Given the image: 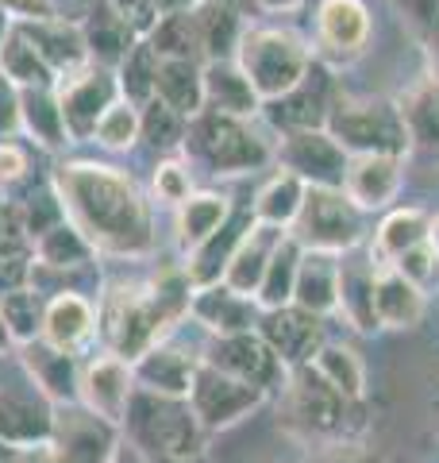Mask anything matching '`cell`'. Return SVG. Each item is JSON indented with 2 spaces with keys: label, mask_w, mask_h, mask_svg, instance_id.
<instances>
[{
  "label": "cell",
  "mask_w": 439,
  "mask_h": 463,
  "mask_svg": "<svg viewBox=\"0 0 439 463\" xmlns=\"http://www.w3.org/2000/svg\"><path fill=\"white\" fill-rule=\"evenodd\" d=\"M54 194L66 221L93 251L146 255L154 248L151 205L131 174L108 163H66L54 174Z\"/></svg>",
  "instance_id": "obj_1"
},
{
  "label": "cell",
  "mask_w": 439,
  "mask_h": 463,
  "mask_svg": "<svg viewBox=\"0 0 439 463\" xmlns=\"http://www.w3.org/2000/svg\"><path fill=\"white\" fill-rule=\"evenodd\" d=\"M189 274H166L154 286H120L108 298V340L120 355L135 359L154 347V340L193 306Z\"/></svg>",
  "instance_id": "obj_2"
},
{
  "label": "cell",
  "mask_w": 439,
  "mask_h": 463,
  "mask_svg": "<svg viewBox=\"0 0 439 463\" xmlns=\"http://www.w3.org/2000/svg\"><path fill=\"white\" fill-rule=\"evenodd\" d=\"M324 132L340 143V147L355 155H408V132L401 120V109L386 97H350L343 90H335L332 112Z\"/></svg>",
  "instance_id": "obj_3"
},
{
  "label": "cell",
  "mask_w": 439,
  "mask_h": 463,
  "mask_svg": "<svg viewBox=\"0 0 439 463\" xmlns=\"http://www.w3.org/2000/svg\"><path fill=\"white\" fill-rule=\"evenodd\" d=\"M236 62L247 74V81L255 85L262 105H270V100L285 97L289 90L301 85V78L313 66V51L289 27H247Z\"/></svg>",
  "instance_id": "obj_4"
},
{
  "label": "cell",
  "mask_w": 439,
  "mask_h": 463,
  "mask_svg": "<svg viewBox=\"0 0 439 463\" xmlns=\"http://www.w3.org/2000/svg\"><path fill=\"white\" fill-rule=\"evenodd\" d=\"M185 151H189V158H197V163L209 166L212 174H251L274 158V147L247 120H236V116H224V112H209V109L189 120Z\"/></svg>",
  "instance_id": "obj_5"
},
{
  "label": "cell",
  "mask_w": 439,
  "mask_h": 463,
  "mask_svg": "<svg viewBox=\"0 0 439 463\" xmlns=\"http://www.w3.org/2000/svg\"><path fill=\"white\" fill-rule=\"evenodd\" d=\"M289 236L301 243L304 251L320 255H350L366 240V213H359L347 201L343 190H320L309 185L304 190V205L293 221Z\"/></svg>",
  "instance_id": "obj_6"
},
{
  "label": "cell",
  "mask_w": 439,
  "mask_h": 463,
  "mask_svg": "<svg viewBox=\"0 0 439 463\" xmlns=\"http://www.w3.org/2000/svg\"><path fill=\"white\" fill-rule=\"evenodd\" d=\"M127 421L143 444L158 448V452L170 456V459H193L201 452L204 429L182 398L139 394L127 405Z\"/></svg>",
  "instance_id": "obj_7"
},
{
  "label": "cell",
  "mask_w": 439,
  "mask_h": 463,
  "mask_svg": "<svg viewBox=\"0 0 439 463\" xmlns=\"http://www.w3.org/2000/svg\"><path fill=\"white\" fill-rule=\"evenodd\" d=\"M285 390H289V417H293V425H301L309 437L343 440L350 402L340 394V390H332L324 379H320V374L313 371V364L289 371Z\"/></svg>",
  "instance_id": "obj_8"
},
{
  "label": "cell",
  "mask_w": 439,
  "mask_h": 463,
  "mask_svg": "<svg viewBox=\"0 0 439 463\" xmlns=\"http://www.w3.org/2000/svg\"><path fill=\"white\" fill-rule=\"evenodd\" d=\"M274 158H277V166L293 174V178H301L304 185H320V190H343L347 163H350V155L324 132V128L282 136V143L274 147Z\"/></svg>",
  "instance_id": "obj_9"
},
{
  "label": "cell",
  "mask_w": 439,
  "mask_h": 463,
  "mask_svg": "<svg viewBox=\"0 0 439 463\" xmlns=\"http://www.w3.org/2000/svg\"><path fill=\"white\" fill-rule=\"evenodd\" d=\"M262 390L247 386L231 374L216 371L212 364H201L193 374V386H189V410L201 421V429H228L243 421L247 413H255L262 405Z\"/></svg>",
  "instance_id": "obj_10"
},
{
  "label": "cell",
  "mask_w": 439,
  "mask_h": 463,
  "mask_svg": "<svg viewBox=\"0 0 439 463\" xmlns=\"http://www.w3.org/2000/svg\"><path fill=\"white\" fill-rule=\"evenodd\" d=\"M116 100H120V81L105 66H85L81 74L58 81V105H62L66 136L73 139H93L97 124Z\"/></svg>",
  "instance_id": "obj_11"
},
{
  "label": "cell",
  "mask_w": 439,
  "mask_h": 463,
  "mask_svg": "<svg viewBox=\"0 0 439 463\" xmlns=\"http://www.w3.org/2000/svg\"><path fill=\"white\" fill-rule=\"evenodd\" d=\"M212 364L216 371L231 374L247 386H258L262 394L274 386H285L289 379V367L270 352V344L258 336V332H239V336H216L212 344V355L204 359Z\"/></svg>",
  "instance_id": "obj_12"
},
{
  "label": "cell",
  "mask_w": 439,
  "mask_h": 463,
  "mask_svg": "<svg viewBox=\"0 0 439 463\" xmlns=\"http://www.w3.org/2000/svg\"><path fill=\"white\" fill-rule=\"evenodd\" d=\"M335 78L332 70L313 58L309 74L301 78L297 90H289L285 97L270 100V124L282 128V136L289 132H313V128H324L328 124V112H332V100H335Z\"/></svg>",
  "instance_id": "obj_13"
},
{
  "label": "cell",
  "mask_w": 439,
  "mask_h": 463,
  "mask_svg": "<svg viewBox=\"0 0 439 463\" xmlns=\"http://www.w3.org/2000/svg\"><path fill=\"white\" fill-rule=\"evenodd\" d=\"M258 336L270 344V352L289 371H297V367H309L320 355V347H324V321L297 306H285V309L262 313Z\"/></svg>",
  "instance_id": "obj_14"
},
{
  "label": "cell",
  "mask_w": 439,
  "mask_h": 463,
  "mask_svg": "<svg viewBox=\"0 0 439 463\" xmlns=\"http://www.w3.org/2000/svg\"><path fill=\"white\" fill-rule=\"evenodd\" d=\"M370 43V8L362 0H324L316 8V47L332 62H355Z\"/></svg>",
  "instance_id": "obj_15"
},
{
  "label": "cell",
  "mask_w": 439,
  "mask_h": 463,
  "mask_svg": "<svg viewBox=\"0 0 439 463\" xmlns=\"http://www.w3.org/2000/svg\"><path fill=\"white\" fill-rule=\"evenodd\" d=\"M405 158L401 155H355L347 163L343 194L359 213L389 209V201L401 194Z\"/></svg>",
  "instance_id": "obj_16"
},
{
  "label": "cell",
  "mask_w": 439,
  "mask_h": 463,
  "mask_svg": "<svg viewBox=\"0 0 439 463\" xmlns=\"http://www.w3.org/2000/svg\"><path fill=\"white\" fill-rule=\"evenodd\" d=\"M27 35V43L39 51V58L47 62V70L54 74V81H66L73 74H81L85 66H93L89 47H85V35H81V24L73 20H51V24H32V27H20Z\"/></svg>",
  "instance_id": "obj_17"
},
{
  "label": "cell",
  "mask_w": 439,
  "mask_h": 463,
  "mask_svg": "<svg viewBox=\"0 0 439 463\" xmlns=\"http://www.w3.org/2000/svg\"><path fill=\"white\" fill-rule=\"evenodd\" d=\"M282 240H285V232L266 228V224H251V228H247V236L239 240V248L231 251L220 286H228L231 294H239V298H255L262 279H266L270 255L277 251V243H282Z\"/></svg>",
  "instance_id": "obj_18"
},
{
  "label": "cell",
  "mask_w": 439,
  "mask_h": 463,
  "mask_svg": "<svg viewBox=\"0 0 439 463\" xmlns=\"http://www.w3.org/2000/svg\"><path fill=\"white\" fill-rule=\"evenodd\" d=\"M81 394H85V402H89V410L97 417H105L108 425L124 421L127 405H131V398H135L131 394V367L120 355L97 359V364H89V371H85V379H81Z\"/></svg>",
  "instance_id": "obj_19"
},
{
  "label": "cell",
  "mask_w": 439,
  "mask_h": 463,
  "mask_svg": "<svg viewBox=\"0 0 439 463\" xmlns=\"http://www.w3.org/2000/svg\"><path fill=\"white\" fill-rule=\"evenodd\" d=\"M81 35H85V47H89V58L97 66H105V70L120 66L124 58L131 54V47L139 43V35L131 32V24L108 5V0H97V5L85 12Z\"/></svg>",
  "instance_id": "obj_20"
},
{
  "label": "cell",
  "mask_w": 439,
  "mask_h": 463,
  "mask_svg": "<svg viewBox=\"0 0 439 463\" xmlns=\"http://www.w3.org/2000/svg\"><path fill=\"white\" fill-rule=\"evenodd\" d=\"M201 74H204V109L209 112H224V116H236V120H247V116H255L262 109L255 85L247 81L236 58H228V62H204Z\"/></svg>",
  "instance_id": "obj_21"
},
{
  "label": "cell",
  "mask_w": 439,
  "mask_h": 463,
  "mask_svg": "<svg viewBox=\"0 0 439 463\" xmlns=\"http://www.w3.org/2000/svg\"><path fill=\"white\" fill-rule=\"evenodd\" d=\"M193 317L201 325H209L216 336H239V332H255V325L262 321L255 298H239L231 294L228 286H204L193 294Z\"/></svg>",
  "instance_id": "obj_22"
},
{
  "label": "cell",
  "mask_w": 439,
  "mask_h": 463,
  "mask_svg": "<svg viewBox=\"0 0 439 463\" xmlns=\"http://www.w3.org/2000/svg\"><path fill=\"white\" fill-rule=\"evenodd\" d=\"M424 309H428L424 289H416L401 270H393V267H378L374 270V317H378V328H413V325H420Z\"/></svg>",
  "instance_id": "obj_23"
},
{
  "label": "cell",
  "mask_w": 439,
  "mask_h": 463,
  "mask_svg": "<svg viewBox=\"0 0 439 463\" xmlns=\"http://www.w3.org/2000/svg\"><path fill=\"white\" fill-rule=\"evenodd\" d=\"M293 306L320 317V321L340 309V255L304 251L297 270V289H293Z\"/></svg>",
  "instance_id": "obj_24"
},
{
  "label": "cell",
  "mask_w": 439,
  "mask_h": 463,
  "mask_svg": "<svg viewBox=\"0 0 439 463\" xmlns=\"http://www.w3.org/2000/svg\"><path fill=\"white\" fill-rule=\"evenodd\" d=\"M201 62L189 58H158V78H154V97L166 109H173L182 120H193L204 112V74Z\"/></svg>",
  "instance_id": "obj_25"
},
{
  "label": "cell",
  "mask_w": 439,
  "mask_h": 463,
  "mask_svg": "<svg viewBox=\"0 0 439 463\" xmlns=\"http://www.w3.org/2000/svg\"><path fill=\"white\" fill-rule=\"evenodd\" d=\"M228 221H231V201H228V194H216V190L189 194L182 205H178V243H182V251L193 255Z\"/></svg>",
  "instance_id": "obj_26"
},
{
  "label": "cell",
  "mask_w": 439,
  "mask_h": 463,
  "mask_svg": "<svg viewBox=\"0 0 439 463\" xmlns=\"http://www.w3.org/2000/svg\"><path fill=\"white\" fill-rule=\"evenodd\" d=\"M197 359H189L178 347H163L154 344L146 355H139V383L146 386V394H163V398H189V386H193L197 374Z\"/></svg>",
  "instance_id": "obj_27"
},
{
  "label": "cell",
  "mask_w": 439,
  "mask_h": 463,
  "mask_svg": "<svg viewBox=\"0 0 439 463\" xmlns=\"http://www.w3.org/2000/svg\"><path fill=\"white\" fill-rule=\"evenodd\" d=\"M193 16H197V32H201V62H228V58H236L239 39L247 32L243 12L201 0L193 8Z\"/></svg>",
  "instance_id": "obj_28"
},
{
  "label": "cell",
  "mask_w": 439,
  "mask_h": 463,
  "mask_svg": "<svg viewBox=\"0 0 439 463\" xmlns=\"http://www.w3.org/2000/svg\"><path fill=\"white\" fill-rule=\"evenodd\" d=\"M428 224L432 221L420 209H393L374 232V243H370L374 267H393L405 251L428 243Z\"/></svg>",
  "instance_id": "obj_29"
},
{
  "label": "cell",
  "mask_w": 439,
  "mask_h": 463,
  "mask_svg": "<svg viewBox=\"0 0 439 463\" xmlns=\"http://www.w3.org/2000/svg\"><path fill=\"white\" fill-rule=\"evenodd\" d=\"M374 259H343L340 255V317H347V325H355L359 332H374Z\"/></svg>",
  "instance_id": "obj_30"
},
{
  "label": "cell",
  "mask_w": 439,
  "mask_h": 463,
  "mask_svg": "<svg viewBox=\"0 0 439 463\" xmlns=\"http://www.w3.org/2000/svg\"><path fill=\"white\" fill-rule=\"evenodd\" d=\"M304 190H309V185H304L301 178H293L289 170H277L274 178L258 190L255 205H251L255 224H266V228H277V232H289L293 221H297L301 205H304Z\"/></svg>",
  "instance_id": "obj_31"
},
{
  "label": "cell",
  "mask_w": 439,
  "mask_h": 463,
  "mask_svg": "<svg viewBox=\"0 0 439 463\" xmlns=\"http://www.w3.org/2000/svg\"><path fill=\"white\" fill-rule=\"evenodd\" d=\"M20 120H23V132L39 147L62 151L70 143L62 105H58V90H20Z\"/></svg>",
  "instance_id": "obj_32"
},
{
  "label": "cell",
  "mask_w": 439,
  "mask_h": 463,
  "mask_svg": "<svg viewBox=\"0 0 439 463\" xmlns=\"http://www.w3.org/2000/svg\"><path fill=\"white\" fill-rule=\"evenodd\" d=\"M301 259L304 248L285 232V240L277 243V251L270 255V267H266V279H262L258 294H255V306L262 313H274V309H285L293 306V289H297V270H301Z\"/></svg>",
  "instance_id": "obj_33"
},
{
  "label": "cell",
  "mask_w": 439,
  "mask_h": 463,
  "mask_svg": "<svg viewBox=\"0 0 439 463\" xmlns=\"http://www.w3.org/2000/svg\"><path fill=\"white\" fill-rule=\"evenodd\" d=\"M0 74L16 85V90H58L54 74L39 58V51L27 43V35L20 27H12L5 47H0Z\"/></svg>",
  "instance_id": "obj_34"
},
{
  "label": "cell",
  "mask_w": 439,
  "mask_h": 463,
  "mask_svg": "<svg viewBox=\"0 0 439 463\" xmlns=\"http://www.w3.org/2000/svg\"><path fill=\"white\" fill-rule=\"evenodd\" d=\"M93 328V309L89 301L78 298V294H62L51 301V309L42 313V336H47L51 347L58 352H70L78 347Z\"/></svg>",
  "instance_id": "obj_35"
},
{
  "label": "cell",
  "mask_w": 439,
  "mask_h": 463,
  "mask_svg": "<svg viewBox=\"0 0 439 463\" xmlns=\"http://www.w3.org/2000/svg\"><path fill=\"white\" fill-rule=\"evenodd\" d=\"M313 371L324 379L332 390H340V394L355 405L366 398V367L355 347L347 344H324L320 347V355L313 359Z\"/></svg>",
  "instance_id": "obj_36"
},
{
  "label": "cell",
  "mask_w": 439,
  "mask_h": 463,
  "mask_svg": "<svg viewBox=\"0 0 439 463\" xmlns=\"http://www.w3.org/2000/svg\"><path fill=\"white\" fill-rule=\"evenodd\" d=\"M146 43H151V51L158 58H189V62H201V32H197V16H193V12L163 16L154 24V32L146 35Z\"/></svg>",
  "instance_id": "obj_37"
},
{
  "label": "cell",
  "mask_w": 439,
  "mask_h": 463,
  "mask_svg": "<svg viewBox=\"0 0 439 463\" xmlns=\"http://www.w3.org/2000/svg\"><path fill=\"white\" fill-rule=\"evenodd\" d=\"M397 109H401L408 143L435 147V143H439V90H435V85L432 81L416 85L413 93H405V100H401Z\"/></svg>",
  "instance_id": "obj_38"
},
{
  "label": "cell",
  "mask_w": 439,
  "mask_h": 463,
  "mask_svg": "<svg viewBox=\"0 0 439 463\" xmlns=\"http://www.w3.org/2000/svg\"><path fill=\"white\" fill-rule=\"evenodd\" d=\"M154 78H158V54L151 51V43L139 39L135 47H131V54L120 62V74H116V81H120V97L135 109L151 105L154 100Z\"/></svg>",
  "instance_id": "obj_39"
},
{
  "label": "cell",
  "mask_w": 439,
  "mask_h": 463,
  "mask_svg": "<svg viewBox=\"0 0 439 463\" xmlns=\"http://www.w3.org/2000/svg\"><path fill=\"white\" fill-rule=\"evenodd\" d=\"M35 251L42 259V267H51V270H73V267H85L93 259L89 240H85L70 221L54 224L51 232H42V236L35 240Z\"/></svg>",
  "instance_id": "obj_40"
},
{
  "label": "cell",
  "mask_w": 439,
  "mask_h": 463,
  "mask_svg": "<svg viewBox=\"0 0 439 463\" xmlns=\"http://www.w3.org/2000/svg\"><path fill=\"white\" fill-rule=\"evenodd\" d=\"M185 132L189 120H182L173 109H166L163 100H151V105L139 109V139H146L154 151H178L185 147Z\"/></svg>",
  "instance_id": "obj_41"
},
{
  "label": "cell",
  "mask_w": 439,
  "mask_h": 463,
  "mask_svg": "<svg viewBox=\"0 0 439 463\" xmlns=\"http://www.w3.org/2000/svg\"><path fill=\"white\" fill-rule=\"evenodd\" d=\"M51 432V421L42 417L35 405L20 398H0V437L12 444H35Z\"/></svg>",
  "instance_id": "obj_42"
},
{
  "label": "cell",
  "mask_w": 439,
  "mask_h": 463,
  "mask_svg": "<svg viewBox=\"0 0 439 463\" xmlns=\"http://www.w3.org/2000/svg\"><path fill=\"white\" fill-rule=\"evenodd\" d=\"M0 321H5L8 336L16 340H32L35 332L42 328V306H39V294L32 289H8L0 294Z\"/></svg>",
  "instance_id": "obj_43"
},
{
  "label": "cell",
  "mask_w": 439,
  "mask_h": 463,
  "mask_svg": "<svg viewBox=\"0 0 439 463\" xmlns=\"http://www.w3.org/2000/svg\"><path fill=\"white\" fill-rule=\"evenodd\" d=\"M93 139L108 151H131L139 143V109L127 105V100L120 97L105 116H100Z\"/></svg>",
  "instance_id": "obj_44"
},
{
  "label": "cell",
  "mask_w": 439,
  "mask_h": 463,
  "mask_svg": "<svg viewBox=\"0 0 439 463\" xmlns=\"http://www.w3.org/2000/svg\"><path fill=\"white\" fill-rule=\"evenodd\" d=\"M32 371L39 374V383L51 390V394H70V374H73V364H70V352H58V347H35L32 352Z\"/></svg>",
  "instance_id": "obj_45"
},
{
  "label": "cell",
  "mask_w": 439,
  "mask_h": 463,
  "mask_svg": "<svg viewBox=\"0 0 439 463\" xmlns=\"http://www.w3.org/2000/svg\"><path fill=\"white\" fill-rule=\"evenodd\" d=\"M393 270H401L416 289H424V294H428V289H439V259H435V251L428 248V243L405 251L397 263H393Z\"/></svg>",
  "instance_id": "obj_46"
},
{
  "label": "cell",
  "mask_w": 439,
  "mask_h": 463,
  "mask_svg": "<svg viewBox=\"0 0 439 463\" xmlns=\"http://www.w3.org/2000/svg\"><path fill=\"white\" fill-rule=\"evenodd\" d=\"M154 194L166 205H182V201L193 194V178H189V163L178 158H166V163L154 166Z\"/></svg>",
  "instance_id": "obj_47"
},
{
  "label": "cell",
  "mask_w": 439,
  "mask_h": 463,
  "mask_svg": "<svg viewBox=\"0 0 439 463\" xmlns=\"http://www.w3.org/2000/svg\"><path fill=\"white\" fill-rule=\"evenodd\" d=\"M0 12H5L8 20H16L20 27L62 20V12H58L54 0H0Z\"/></svg>",
  "instance_id": "obj_48"
},
{
  "label": "cell",
  "mask_w": 439,
  "mask_h": 463,
  "mask_svg": "<svg viewBox=\"0 0 439 463\" xmlns=\"http://www.w3.org/2000/svg\"><path fill=\"white\" fill-rule=\"evenodd\" d=\"M313 463H389V459L382 452H374V448L359 444V440H328L313 456Z\"/></svg>",
  "instance_id": "obj_49"
},
{
  "label": "cell",
  "mask_w": 439,
  "mask_h": 463,
  "mask_svg": "<svg viewBox=\"0 0 439 463\" xmlns=\"http://www.w3.org/2000/svg\"><path fill=\"white\" fill-rule=\"evenodd\" d=\"M393 8L405 16V24L416 35H435L439 32V0H393Z\"/></svg>",
  "instance_id": "obj_50"
},
{
  "label": "cell",
  "mask_w": 439,
  "mask_h": 463,
  "mask_svg": "<svg viewBox=\"0 0 439 463\" xmlns=\"http://www.w3.org/2000/svg\"><path fill=\"white\" fill-rule=\"evenodd\" d=\"M27 224H23V216L20 209H12V205H0V259H16L23 248H27Z\"/></svg>",
  "instance_id": "obj_51"
},
{
  "label": "cell",
  "mask_w": 439,
  "mask_h": 463,
  "mask_svg": "<svg viewBox=\"0 0 439 463\" xmlns=\"http://www.w3.org/2000/svg\"><path fill=\"white\" fill-rule=\"evenodd\" d=\"M20 128H23V120H20V90L0 74V143H12V136H16Z\"/></svg>",
  "instance_id": "obj_52"
},
{
  "label": "cell",
  "mask_w": 439,
  "mask_h": 463,
  "mask_svg": "<svg viewBox=\"0 0 439 463\" xmlns=\"http://www.w3.org/2000/svg\"><path fill=\"white\" fill-rule=\"evenodd\" d=\"M108 5L120 12V16L131 24V32H135L139 39H146L154 32V24H158V12L151 8V0H108Z\"/></svg>",
  "instance_id": "obj_53"
},
{
  "label": "cell",
  "mask_w": 439,
  "mask_h": 463,
  "mask_svg": "<svg viewBox=\"0 0 439 463\" xmlns=\"http://www.w3.org/2000/svg\"><path fill=\"white\" fill-rule=\"evenodd\" d=\"M27 170V155L16 143H0V182H16Z\"/></svg>",
  "instance_id": "obj_54"
},
{
  "label": "cell",
  "mask_w": 439,
  "mask_h": 463,
  "mask_svg": "<svg viewBox=\"0 0 439 463\" xmlns=\"http://www.w3.org/2000/svg\"><path fill=\"white\" fill-rule=\"evenodd\" d=\"M201 0H151V8L158 12V20L163 16H178V12H193Z\"/></svg>",
  "instance_id": "obj_55"
},
{
  "label": "cell",
  "mask_w": 439,
  "mask_h": 463,
  "mask_svg": "<svg viewBox=\"0 0 439 463\" xmlns=\"http://www.w3.org/2000/svg\"><path fill=\"white\" fill-rule=\"evenodd\" d=\"M424 43H428V47H424V51H428V81L439 90V32H435V35H428Z\"/></svg>",
  "instance_id": "obj_56"
},
{
  "label": "cell",
  "mask_w": 439,
  "mask_h": 463,
  "mask_svg": "<svg viewBox=\"0 0 439 463\" xmlns=\"http://www.w3.org/2000/svg\"><path fill=\"white\" fill-rule=\"evenodd\" d=\"M255 5H258L262 12H297L304 0H255Z\"/></svg>",
  "instance_id": "obj_57"
},
{
  "label": "cell",
  "mask_w": 439,
  "mask_h": 463,
  "mask_svg": "<svg viewBox=\"0 0 439 463\" xmlns=\"http://www.w3.org/2000/svg\"><path fill=\"white\" fill-rule=\"evenodd\" d=\"M428 248H432V251H435V259H439V216L428 224Z\"/></svg>",
  "instance_id": "obj_58"
},
{
  "label": "cell",
  "mask_w": 439,
  "mask_h": 463,
  "mask_svg": "<svg viewBox=\"0 0 439 463\" xmlns=\"http://www.w3.org/2000/svg\"><path fill=\"white\" fill-rule=\"evenodd\" d=\"M209 5H224V8H236V12H247L255 0H209Z\"/></svg>",
  "instance_id": "obj_59"
},
{
  "label": "cell",
  "mask_w": 439,
  "mask_h": 463,
  "mask_svg": "<svg viewBox=\"0 0 439 463\" xmlns=\"http://www.w3.org/2000/svg\"><path fill=\"white\" fill-rule=\"evenodd\" d=\"M54 5H58V12H62L66 5H73V8H81V12H89V8L97 5V0H54Z\"/></svg>",
  "instance_id": "obj_60"
},
{
  "label": "cell",
  "mask_w": 439,
  "mask_h": 463,
  "mask_svg": "<svg viewBox=\"0 0 439 463\" xmlns=\"http://www.w3.org/2000/svg\"><path fill=\"white\" fill-rule=\"evenodd\" d=\"M8 32H12V20L0 12V47H5V39H8Z\"/></svg>",
  "instance_id": "obj_61"
},
{
  "label": "cell",
  "mask_w": 439,
  "mask_h": 463,
  "mask_svg": "<svg viewBox=\"0 0 439 463\" xmlns=\"http://www.w3.org/2000/svg\"><path fill=\"white\" fill-rule=\"evenodd\" d=\"M8 344V328H5V321H0V347Z\"/></svg>",
  "instance_id": "obj_62"
}]
</instances>
